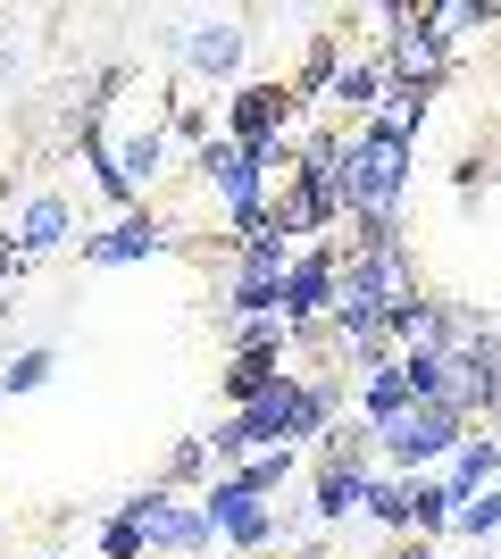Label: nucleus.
<instances>
[{
    "label": "nucleus",
    "instance_id": "obj_22",
    "mask_svg": "<svg viewBox=\"0 0 501 559\" xmlns=\"http://www.w3.org/2000/svg\"><path fill=\"white\" fill-rule=\"evenodd\" d=\"M217 451H210V435H192V443H176V460H167V476H201Z\"/></svg>",
    "mask_w": 501,
    "mask_h": 559
},
{
    "label": "nucleus",
    "instance_id": "obj_3",
    "mask_svg": "<svg viewBox=\"0 0 501 559\" xmlns=\"http://www.w3.org/2000/svg\"><path fill=\"white\" fill-rule=\"evenodd\" d=\"M460 443H468V409L460 401H409L402 418L377 426V451L393 460V476H418V467L452 460Z\"/></svg>",
    "mask_w": 501,
    "mask_h": 559
},
{
    "label": "nucleus",
    "instance_id": "obj_24",
    "mask_svg": "<svg viewBox=\"0 0 501 559\" xmlns=\"http://www.w3.org/2000/svg\"><path fill=\"white\" fill-rule=\"evenodd\" d=\"M418 559H443V551H418Z\"/></svg>",
    "mask_w": 501,
    "mask_h": 559
},
{
    "label": "nucleus",
    "instance_id": "obj_8",
    "mask_svg": "<svg viewBox=\"0 0 501 559\" xmlns=\"http://www.w3.org/2000/svg\"><path fill=\"white\" fill-rule=\"evenodd\" d=\"M343 301V267H334V251H310L285 267V326H310L318 309Z\"/></svg>",
    "mask_w": 501,
    "mask_h": 559
},
{
    "label": "nucleus",
    "instance_id": "obj_5",
    "mask_svg": "<svg viewBox=\"0 0 501 559\" xmlns=\"http://www.w3.org/2000/svg\"><path fill=\"white\" fill-rule=\"evenodd\" d=\"M384 25H393V59H384V75L393 84H434L443 75V59H452V34H443V17H418V9H384Z\"/></svg>",
    "mask_w": 501,
    "mask_h": 559
},
{
    "label": "nucleus",
    "instance_id": "obj_1",
    "mask_svg": "<svg viewBox=\"0 0 501 559\" xmlns=\"http://www.w3.org/2000/svg\"><path fill=\"white\" fill-rule=\"evenodd\" d=\"M326 418H334V384H293V376H285L267 401H251V409H235V418H217L210 451H217V460L285 451V443H301V435H326Z\"/></svg>",
    "mask_w": 501,
    "mask_h": 559
},
{
    "label": "nucleus",
    "instance_id": "obj_19",
    "mask_svg": "<svg viewBox=\"0 0 501 559\" xmlns=\"http://www.w3.org/2000/svg\"><path fill=\"white\" fill-rule=\"evenodd\" d=\"M368 518L377 526H409V476H377L368 485Z\"/></svg>",
    "mask_w": 501,
    "mask_h": 559
},
{
    "label": "nucleus",
    "instance_id": "obj_11",
    "mask_svg": "<svg viewBox=\"0 0 501 559\" xmlns=\"http://www.w3.org/2000/svg\"><path fill=\"white\" fill-rule=\"evenodd\" d=\"M151 251H167V226H159V217H118L109 234H93V242H84V259H93V267H126V259H151Z\"/></svg>",
    "mask_w": 501,
    "mask_h": 559
},
{
    "label": "nucleus",
    "instance_id": "obj_23",
    "mask_svg": "<svg viewBox=\"0 0 501 559\" xmlns=\"http://www.w3.org/2000/svg\"><path fill=\"white\" fill-rule=\"evenodd\" d=\"M201 559H210V551H201ZM217 559H242V551H217Z\"/></svg>",
    "mask_w": 501,
    "mask_h": 559
},
{
    "label": "nucleus",
    "instance_id": "obj_15",
    "mask_svg": "<svg viewBox=\"0 0 501 559\" xmlns=\"http://www.w3.org/2000/svg\"><path fill=\"white\" fill-rule=\"evenodd\" d=\"M384 93H393V75H384L377 59H343V75H334V100H343V109H359V117H368Z\"/></svg>",
    "mask_w": 501,
    "mask_h": 559
},
{
    "label": "nucleus",
    "instance_id": "obj_7",
    "mask_svg": "<svg viewBox=\"0 0 501 559\" xmlns=\"http://www.w3.org/2000/svg\"><path fill=\"white\" fill-rule=\"evenodd\" d=\"M242 17H192L184 34H176V59H184L192 75H235L242 68Z\"/></svg>",
    "mask_w": 501,
    "mask_h": 559
},
{
    "label": "nucleus",
    "instance_id": "obj_14",
    "mask_svg": "<svg viewBox=\"0 0 501 559\" xmlns=\"http://www.w3.org/2000/svg\"><path fill=\"white\" fill-rule=\"evenodd\" d=\"M159 167H167V126H143V134H126V142H118V176H126V192H143Z\"/></svg>",
    "mask_w": 501,
    "mask_h": 559
},
{
    "label": "nucleus",
    "instance_id": "obj_17",
    "mask_svg": "<svg viewBox=\"0 0 501 559\" xmlns=\"http://www.w3.org/2000/svg\"><path fill=\"white\" fill-rule=\"evenodd\" d=\"M452 518H460L452 485H427V476H409V526H452Z\"/></svg>",
    "mask_w": 501,
    "mask_h": 559
},
{
    "label": "nucleus",
    "instance_id": "obj_13",
    "mask_svg": "<svg viewBox=\"0 0 501 559\" xmlns=\"http://www.w3.org/2000/svg\"><path fill=\"white\" fill-rule=\"evenodd\" d=\"M409 409V368L402 359H384V368H368V393H359V426H384Z\"/></svg>",
    "mask_w": 501,
    "mask_h": 559
},
{
    "label": "nucleus",
    "instance_id": "obj_10",
    "mask_svg": "<svg viewBox=\"0 0 501 559\" xmlns=\"http://www.w3.org/2000/svg\"><path fill=\"white\" fill-rule=\"evenodd\" d=\"M285 117H293L285 84H242V93H235V142H242V151H251V142H276V134H285Z\"/></svg>",
    "mask_w": 501,
    "mask_h": 559
},
{
    "label": "nucleus",
    "instance_id": "obj_12",
    "mask_svg": "<svg viewBox=\"0 0 501 559\" xmlns=\"http://www.w3.org/2000/svg\"><path fill=\"white\" fill-rule=\"evenodd\" d=\"M493 476H501V443L493 435H468V443L452 451V476H443V485H452V501H477Z\"/></svg>",
    "mask_w": 501,
    "mask_h": 559
},
{
    "label": "nucleus",
    "instance_id": "obj_20",
    "mask_svg": "<svg viewBox=\"0 0 501 559\" xmlns=\"http://www.w3.org/2000/svg\"><path fill=\"white\" fill-rule=\"evenodd\" d=\"M100 551L109 559H151V535L134 526V518H100Z\"/></svg>",
    "mask_w": 501,
    "mask_h": 559
},
{
    "label": "nucleus",
    "instance_id": "obj_18",
    "mask_svg": "<svg viewBox=\"0 0 501 559\" xmlns=\"http://www.w3.org/2000/svg\"><path fill=\"white\" fill-rule=\"evenodd\" d=\"M293 467H301V451L285 443V451H260V460H251V467H235V476H242V485H251V492H260V501H267V492L285 485Z\"/></svg>",
    "mask_w": 501,
    "mask_h": 559
},
{
    "label": "nucleus",
    "instance_id": "obj_9",
    "mask_svg": "<svg viewBox=\"0 0 501 559\" xmlns=\"http://www.w3.org/2000/svg\"><path fill=\"white\" fill-rule=\"evenodd\" d=\"M68 234H75L68 201H59V192H34V201L17 210V226H9V242H17V259H43V251H59Z\"/></svg>",
    "mask_w": 501,
    "mask_h": 559
},
{
    "label": "nucleus",
    "instance_id": "obj_6",
    "mask_svg": "<svg viewBox=\"0 0 501 559\" xmlns=\"http://www.w3.org/2000/svg\"><path fill=\"white\" fill-rule=\"evenodd\" d=\"M201 510H210L217 535H235V551H260V543L276 535V510H267V501L242 485V476H217V485L201 492Z\"/></svg>",
    "mask_w": 501,
    "mask_h": 559
},
{
    "label": "nucleus",
    "instance_id": "obj_21",
    "mask_svg": "<svg viewBox=\"0 0 501 559\" xmlns=\"http://www.w3.org/2000/svg\"><path fill=\"white\" fill-rule=\"evenodd\" d=\"M452 526H460V535H501V485L493 492H477V501H460V518H452Z\"/></svg>",
    "mask_w": 501,
    "mask_h": 559
},
{
    "label": "nucleus",
    "instance_id": "obj_16",
    "mask_svg": "<svg viewBox=\"0 0 501 559\" xmlns=\"http://www.w3.org/2000/svg\"><path fill=\"white\" fill-rule=\"evenodd\" d=\"M50 376H59V350H50V343H34V350H17V359L0 368V393H43Z\"/></svg>",
    "mask_w": 501,
    "mask_h": 559
},
{
    "label": "nucleus",
    "instance_id": "obj_2",
    "mask_svg": "<svg viewBox=\"0 0 501 559\" xmlns=\"http://www.w3.org/2000/svg\"><path fill=\"white\" fill-rule=\"evenodd\" d=\"M402 185H409V134L384 126V117H368V126L343 142V210H351L359 226H393Z\"/></svg>",
    "mask_w": 501,
    "mask_h": 559
},
{
    "label": "nucleus",
    "instance_id": "obj_4",
    "mask_svg": "<svg viewBox=\"0 0 501 559\" xmlns=\"http://www.w3.org/2000/svg\"><path fill=\"white\" fill-rule=\"evenodd\" d=\"M285 226L267 217L260 234H242V276H235V326H251V318H285Z\"/></svg>",
    "mask_w": 501,
    "mask_h": 559
}]
</instances>
